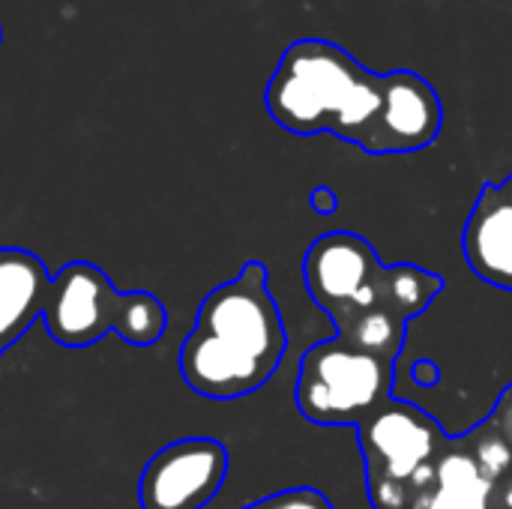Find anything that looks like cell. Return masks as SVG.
Returning a JSON list of instances; mask_svg holds the SVG:
<instances>
[{"label":"cell","instance_id":"2e32d148","mask_svg":"<svg viewBox=\"0 0 512 509\" xmlns=\"http://www.w3.org/2000/svg\"><path fill=\"white\" fill-rule=\"evenodd\" d=\"M492 492H456V489H435L414 509H489Z\"/></svg>","mask_w":512,"mask_h":509},{"label":"cell","instance_id":"603a6c76","mask_svg":"<svg viewBox=\"0 0 512 509\" xmlns=\"http://www.w3.org/2000/svg\"><path fill=\"white\" fill-rule=\"evenodd\" d=\"M510 444H512V438H510Z\"/></svg>","mask_w":512,"mask_h":509},{"label":"cell","instance_id":"e0dca14e","mask_svg":"<svg viewBox=\"0 0 512 509\" xmlns=\"http://www.w3.org/2000/svg\"><path fill=\"white\" fill-rule=\"evenodd\" d=\"M489 423L510 441L512 438V384L510 387H504V393L498 396V405H495V411H492V417H489Z\"/></svg>","mask_w":512,"mask_h":509},{"label":"cell","instance_id":"44dd1931","mask_svg":"<svg viewBox=\"0 0 512 509\" xmlns=\"http://www.w3.org/2000/svg\"><path fill=\"white\" fill-rule=\"evenodd\" d=\"M504 504H507V509H512V486L504 492Z\"/></svg>","mask_w":512,"mask_h":509},{"label":"cell","instance_id":"ac0fdd59","mask_svg":"<svg viewBox=\"0 0 512 509\" xmlns=\"http://www.w3.org/2000/svg\"><path fill=\"white\" fill-rule=\"evenodd\" d=\"M309 207L318 213V216H333L339 210V198L330 186H315L309 192Z\"/></svg>","mask_w":512,"mask_h":509},{"label":"cell","instance_id":"3957f363","mask_svg":"<svg viewBox=\"0 0 512 509\" xmlns=\"http://www.w3.org/2000/svg\"><path fill=\"white\" fill-rule=\"evenodd\" d=\"M42 324L48 336L72 351L117 333L132 348H153L168 327L162 300L150 291H117L111 276L90 261H69L51 276Z\"/></svg>","mask_w":512,"mask_h":509},{"label":"cell","instance_id":"7a4b0ae2","mask_svg":"<svg viewBox=\"0 0 512 509\" xmlns=\"http://www.w3.org/2000/svg\"><path fill=\"white\" fill-rule=\"evenodd\" d=\"M264 102L291 135L333 132L360 147L381 108V75L330 39H297L279 57Z\"/></svg>","mask_w":512,"mask_h":509},{"label":"cell","instance_id":"ba28073f","mask_svg":"<svg viewBox=\"0 0 512 509\" xmlns=\"http://www.w3.org/2000/svg\"><path fill=\"white\" fill-rule=\"evenodd\" d=\"M444 126L438 90L411 69L381 75V108L360 144L363 153H417L435 144Z\"/></svg>","mask_w":512,"mask_h":509},{"label":"cell","instance_id":"6da1fadb","mask_svg":"<svg viewBox=\"0 0 512 509\" xmlns=\"http://www.w3.org/2000/svg\"><path fill=\"white\" fill-rule=\"evenodd\" d=\"M288 330L270 291L264 261H246L240 273L216 285L198 306L180 345L183 384L213 402L258 393L282 366Z\"/></svg>","mask_w":512,"mask_h":509},{"label":"cell","instance_id":"7402d4cb","mask_svg":"<svg viewBox=\"0 0 512 509\" xmlns=\"http://www.w3.org/2000/svg\"><path fill=\"white\" fill-rule=\"evenodd\" d=\"M0 42H3V27H0Z\"/></svg>","mask_w":512,"mask_h":509},{"label":"cell","instance_id":"4fadbf2b","mask_svg":"<svg viewBox=\"0 0 512 509\" xmlns=\"http://www.w3.org/2000/svg\"><path fill=\"white\" fill-rule=\"evenodd\" d=\"M435 489H456V492H492V483L483 477L480 465L471 453L444 450L435 465Z\"/></svg>","mask_w":512,"mask_h":509},{"label":"cell","instance_id":"8992f818","mask_svg":"<svg viewBox=\"0 0 512 509\" xmlns=\"http://www.w3.org/2000/svg\"><path fill=\"white\" fill-rule=\"evenodd\" d=\"M381 273L375 246L354 231H327L303 255V285L336 327L378 309Z\"/></svg>","mask_w":512,"mask_h":509},{"label":"cell","instance_id":"9a60e30c","mask_svg":"<svg viewBox=\"0 0 512 509\" xmlns=\"http://www.w3.org/2000/svg\"><path fill=\"white\" fill-rule=\"evenodd\" d=\"M246 509H336L333 501L312 489V486H297V489H282L276 495H267L255 504H249Z\"/></svg>","mask_w":512,"mask_h":509},{"label":"cell","instance_id":"8fae6325","mask_svg":"<svg viewBox=\"0 0 512 509\" xmlns=\"http://www.w3.org/2000/svg\"><path fill=\"white\" fill-rule=\"evenodd\" d=\"M441 291H444V279L438 273L423 270L417 264H387L381 276L378 309L411 324L438 300Z\"/></svg>","mask_w":512,"mask_h":509},{"label":"cell","instance_id":"9c48e42d","mask_svg":"<svg viewBox=\"0 0 512 509\" xmlns=\"http://www.w3.org/2000/svg\"><path fill=\"white\" fill-rule=\"evenodd\" d=\"M462 255L474 276L512 291V207L498 183H486L462 228Z\"/></svg>","mask_w":512,"mask_h":509},{"label":"cell","instance_id":"5bb4252c","mask_svg":"<svg viewBox=\"0 0 512 509\" xmlns=\"http://www.w3.org/2000/svg\"><path fill=\"white\" fill-rule=\"evenodd\" d=\"M489 423V420H486ZM492 426V423H489ZM495 429V426H492ZM474 456V462L480 465V471H483V477L495 486V480H501L507 471H510L512 465V444L495 429L489 438H483L480 444H477V450L471 453Z\"/></svg>","mask_w":512,"mask_h":509},{"label":"cell","instance_id":"7c38bea8","mask_svg":"<svg viewBox=\"0 0 512 509\" xmlns=\"http://www.w3.org/2000/svg\"><path fill=\"white\" fill-rule=\"evenodd\" d=\"M336 339H342L345 345H351L363 354H372V357L396 366V360L405 351L408 324L399 321L396 315L384 312V309H372V312H363V315L339 324Z\"/></svg>","mask_w":512,"mask_h":509},{"label":"cell","instance_id":"277c9868","mask_svg":"<svg viewBox=\"0 0 512 509\" xmlns=\"http://www.w3.org/2000/svg\"><path fill=\"white\" fill-rule=\"evenodd\" d=\"M357 441L375 509H414L435 492V465L450 438L417 405L387 399L357 426Z\"/></svg>","mask_w":512,"mask_h":509},{"label":"cell","instance_id":"30bf717a","mask_svg":"<svg viewBox=\"0 0 512 509\" xmlns=\"http://www.w3.org/2000/svg\"><path fill=\"white\" fill-rule=\"evenodd\" d=\"M51 276L39 255L21 246H0V357L42 321Z\"/></svg>","mask_w":512,"mask_h":509},{"label":"cell","instance_id":"52a82bcc","mask_svg":"<svg viewBox=\"0 0 512 509\" xmlns=\"http://www.w3.org/2000/svg\"><path fill=\"white\" fill-rule=\"evenodd\" d=\"M231 459L216 438H180L156 450L138 477L141 509H204L225 486Z\"/></svg>","mask_w":512,"mask_h":509},{"label":"cell","instance_id":"d6986e66","mask_svg":"<svg viewBox=\"0 0 512 509\" xmlns=\"http://www.w3.org/2000/svg\"><path fill=\"white\" fill-rule=\"evenodd\" d=\"M438 378H441V369H438L435 360H417V363H414V381H417L420 387L432 390V387L438 384Z\"/></svg>","mask_w":512,"mask_h":509},{"label":"cell","instance_id":"5b68a950","mask_svg":"<svg viewBox=\"0 0 512 509\" xmlns=\"http://www.w3.org/2000/svg\"><path fill=\"white\" fill-rule=\"evenodd\" d=\"M396 366L342 339L312 345L297 372V411L315 426H360L390 399Z\"/></svg>","mask_w":512,"mask_h":509},{"label":"cell","instance_id":"ffe728a7","mask_svg":"<svg viewBox=\"0 0 512 509\" xmlns=\"http://www.w3.org/2000/svg\"><path fill=\"white\" fill-rule=\"evenodd\" d=\"M498 186H501V192H504V198L510 201V207H512V174H510V177H507V180H504V183H498Z\"/></svg>","mask_w":512,"mask_h":509}]
</instances>
